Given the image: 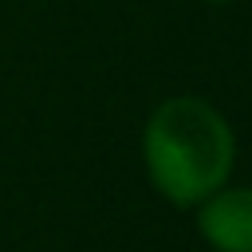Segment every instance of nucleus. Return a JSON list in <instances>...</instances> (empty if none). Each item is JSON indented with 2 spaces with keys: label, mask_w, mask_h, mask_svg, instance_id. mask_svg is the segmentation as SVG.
I'll return each mask as SVG.
<instances>
[{
  "label": "nucleus",
  "mask_w": 252,
  "mask_h": 252,
  "mask_svg": "<svg viewBox=\"0 0 252 252\" xmlns=\"http://www.w3.org/2000/svg\"><path fill=\"white\" fill-rule=\"evenodd\" d=\"M142 165L158 197L177 209H197L236 165V134L228 118L201 94H169L142 126Z\"/></svg>",
  "instance_id": "1"
},
{
  "label": "nucleus",
  "mask_w": 252,
  "mask_h": 252,
  "mask_svg": "<svg viewBox=\"0 0 252 252\" xmlns=\"http://www.w3.org/2000/svg\"><path fill=\"white\" fill-rule=\"evenodd\" d=\"M197 232L213 252H252V185H220L197 205Z\"/></svg>",
  "instance_id": "2"
},
{
  "label": "nucleus",
  "mask_w": 252,
  "mask_h": 252,
  "mask_svg": "<svg viewBox=\"0 0 252 252\" xmlns=\"http://www.w3.org/2000/svg\"><path fill=\"white\" fill-rule=\"evenodd\" d=\"M209 4H232V0H209Z\"/></svg>",
  "instance_id": "3"
}]
</instances>
